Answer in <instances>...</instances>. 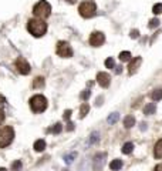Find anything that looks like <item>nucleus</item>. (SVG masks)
Instances as JSON below:
<instances>
[{
	"label": "nucleus",
	"instance_id": "f257e3e1",
	"mask_svg": "<svg viewBox=\"0 0 162 171\" xmlns=\"http://www.w3.org/2000/svg\"><path fill=\"white\" fill-rule=\"evenodd\" d=\"M27 30L28 33L34 37H41L47 33V23L43 19H31L27 23Z\"/></svg>",
	"mask_w": 162,
	"mask_h": 171
},
{
	"label": "nucleus",
	"instance_id": "f03ea898",
	"mask_svg": "<svg viewBox=\"0 0 162 171\" xmlns=\"http://www.w3.org/2000/svg\"><path fill=\"white\" fill-rule=\"evenodd\" d=\"M47 106H48V101L47 98L43 96V94H36L30 98V108L34 113H43L46 111Z\"/></svg>",
	"mask_w": 162,
	"mask_h": 171
},
{
	"label": "nucleus",
	"instance_id": "7ed1b4c3",
	"mask_svg": "<svg viewBox=\"0 0 162 171\" xmlns=\"http://www.w3.org/2000/svg\"><path fill=\"white\" fill-rule=\"evenodd\" d=\"M33 14L37 19H47L51 14V5L46 0L38 2L37 5L33 7Z\"/></svg>",
	"mask_w": 162,
	"mask_h": 171
},
{
	"label": "nucleus",
	"instance_id": "20e7f679",
	"mask_svg": "<svg viewBox=\"0 0 162 171\" xmlns=\"http://www.w3.org/2000/svg\"><path fill=\"white\" fill-rule=\"evenodd\" d=\"M78 12L84 19H90V17H93V16H95L97 5L94 3L93 0H85V2H83V3L80 5Z\"/></svg>",
	"mask_w": 162,
	"mask_h": 171
},
{
	"label": "nucleus",
	"instance_id": "39448f33",
	"mask_svg": "<svg viewBox=\"0 0 162 171\" xmlns=\"http://www.w3.org/2000/svg\"><path fill=\"white\" fill-rule=\"evenodd\" d=\"M14 139V130L10 125H6L0 130V148H5L12 144Z\"/></svg>",
	"mask_w": 162,
	"mask_h": 171
},
{
	"label": "nucleus",
	"instance_id": "423d86ee",
	"mask_svg": "<svg viewBox=\"0 0 162 171\" xmlns=\"http://www.w3.org/2000/svg\"><path fill=\"white\" fill-rule=\"evenodd\" d=\"M56 51H57V54L60 56V57H63V59H68V57L73 56V49L70 46V43L64 42V40L57 43Z\"/></svg>",
	"mask_w": 162,
	"mask_h": 171
},
{
	"label": "nucleus",
	"instance_id": "0eeeda50",
	"mask_svg": "<svg viewBox=\"0 0 162 171\" xmlns=\"http://www.w3.org/2000/svg\"><path fill=\"white\" fill-rule=\"evenodd\" d=\"M16 69H17V71H19L20 74H24V76H27L30 71H31V67H30V64H28L27 60H24L23 57H19L17 60H16Z\"/></svg>",
	"mask_w": 162,
	"mask_h": 171
},
{
	"label": "nucleus",
	"instance_id": "6e6552de",
	"mask_svg": "<svg viewBox=\"0 0 162 171\" xmlns=\"http://www.w3.org/2000/svg\"><path fill=\"white\" fill-rule=\"evenodd\" d=\"M105 42V34L101 32H94L90 36V44L93 47H100L102 43Z\"/></svg>",
	"mask_w": 162,
	"mask_h": 171
},
{
	"label": "nucleus",
	"instance_id": "1a4fd4ad",
	"mask_svg": "<svg viewBox=\"0 0 162 171\" xmlns=\"http://www.w3.org/2000/svg\"><path fill=\"white\" fill-rule=\"evenodd\" d=\"M97 83L101 86L102 88H107L111 83V76L108 73H104V71H100L97 74Z\"/></svg>",
	"mask_w": 162,
	"mask_h": 171
},
{
	"label": "nucleus",
	"instance_id": "9d476101",
	"mask_svg": "<svg viewBox=\"0 0 162 171\" xmlns=\"http://www.w3.org/2000/svg\"><path fill=\"white\" fill-rule=\"evenodd\" d=\"M105 154L104 153H100V154H97L95 157H94V160H93V166H94V168L97 171H101L102 170V167H104V162H105Z\"/></svg>",
	"mask_w": 162,
	"mask_h": 171
},
{
	"label": "nucleus",
	"instance_id": "9b49d317",
	"mask_svg": "<svg viewBox=\"0 0 162 171\" xmlns=\"http://www.w3.org/2000/svg\"><path fill=\"white\" fill-rule=\"evenodd\" d=\"M141 63H142V59H141V57L132 59V60L130 61V64H128V71H130V74H134L135 71L138 70L139 66H141Z\"/></svg>",
	"mask_w": 162,
	"mask_h": 171
},
{
	"label": "nucleus",
	"instance_id": "f8f14e48",
	"mask_svg": "<svg viewBox=\"0 0 162 171\" xmlns=\"http://www.w3.org/2000/svg\"><path fill=\"white\" fill-rule=\"evenodd\" d=\"M154 156L155 158H162V140H158L154 147Z\"/></svg>",
	"mask_w": 162,
	"mask_h": 171
},
{
	"label": "nucleus",
	"instance_id": "ddd939ff",
	"mask_svg": "<svg viewBox=\"0 0 162 171\" xmlns=\"http://www.w3.org/2000/svg\"><path fill=\"white\" fill-rule=\"evenodd\" d=\"M155 111H157V106L154 103H149V104H147V106L144 107V114H147V116L155 114Z\"/></svg>",
	"mask_w": 162,
	"mask_h": 171
},
{
	"label": "nucleus",
	"instance_id": "4468645a",
	"mask_svg": "<svg viewBox=\"0 0 162 171\" xmlns=\"http://www.w3.org/2000/svg\"><path fill=\"white\" fill-rule=\"evenodd\" d=\"M44 148H46V141L43 139L37 140L36 143H34V151H37V153H41L44 151Z\"/></svg>",
	"mask_w": 162,
	"mask_h": 171
},
{
	"label": "nucleus",
	"instance_id": "2eb2a0df",
	"mask_svg": "<svg viewBox=\"0 0 162 171\" xmlns=\"http://www.w3.org/2000/svg\"><path fill=\"white\" fill-rule=\"evenodd\" d=\"M124 125H125V128H131V127H134L135 125V117L134 116H127L124 118Z\"/></svg>",
	"mask_w": 162,
	"mask_h": 171
},
{
	"label": "nucleus",
	"instance_id": "dca6fc26",
	"mask_svg": "<svg viewBox=\"0 0 162 171\" xmlns=\"http://www.w3.org/2000/svg\"><path fill=\"white\" fill-rule=\"evenodd\" d=\"M110 168H111L112 171H118L122 168V161H121L120 158H117V160H112L111 162H110Z\"/></svg>",
	"mask_w": 162,
	"mask_h": 171
},
{
	"label": "nucleus",
	"instance_id": "f3484780",
	"mask_svg": "<svg viewBox=\"0 0 162 171\" xmlns=\"http://www.w3.org/2000/svg\"><path fill=\"white\" fill-rule=\"evenodd\" d=\"M44 77H36L34 81H33V87L34 88H43L44 87Z\"/></svg>",
	"mask_w": 162,
	"mask_h": 171
},
{
	"label": "nucleus",
	"instance_id": "a211bd4d",
	"mask_svg": "<svg viewBox=\"0 0 162 171\" xmlns=\"http://www.w3.org/2000/svg\"><path fill=\"white\" fill-rule=\"evenodd\" d=\"M151 98H152L154 101H159L162 98V88H157V90H154L151 93Z\"/></svg>",
	"mask_w": 162,
	"mask_h": 171
},
{
	"label": "nucleus",
	"instance_id": "6ab92c4d",
	"mask_svg": "<svg viewBox=\"0 0 162 171\" xmlns=\"http://www.w3.org/2000/svg\"><path fill=\"white\" fill-rule=\"evenodd\" d=\"M88 111H90V106H88L87 103H84L83 106L80 107V118H84L88 114Z\"/></svg>",
	"mask_w": 162,
	"mask_h": 171
},
{
	"label": "nucleus",
	"instance_id": "aec40b11",
	"mask_svg": "<svg viewBox=\"0 0 162 171\" xmlns=\"http://www.w3.org/2000/svg\"><path fill=\"white\" fill-rule=\"evenodd\" d=\"M134 151V144L132 143H125L122 145V153L124 154H131Z\"/></svg>",
	"mask_w": 162,
	"mask_h": 171
},
{
	"label": "nucleus",
	"instance_id": "412c9836",
	"mask_svg": "<svg viewBox=\"0 0 162 171\" xmlns=\"http://www.w3.org/2000/svg\"><path fill=\"white\" fill-rule=\"evenodd\" d=\"M120 60L122 61V63H125V61H131L132 59H131V53L130 51H121L120 53Z\"/></svg>",
	"mask_w": 162,
	"mask_h": 171
},
{
	"label": "nucleus",
	"instance_id": "4be33fe9",
	"mask_svg": "<svg viewBox=\"0 0 162 171\" xmlns=\"http://www.w3.org/2000/svg\"><path fill=\"white\" fill-rule=\"evenodd\" d=\"M61 128H63V127H61V124H60V123H57V124H54L51 128L47 130V131H48V133H53V134H58V133L61 131Z\"/></svg>",
	"mask_w": 162,
	"mask_h": 171
},
{
	"label": "nucleus",
	"instance_id": "5701e85b",
	"mask_svg": "<svg viewBox=\"0 0 162 171\" xmlns=\"http://www.w3.org/2000/svg\"><path fill=\"white\" fill-rule=\"evenodd\" d=\"M21 167H23V162L20 160H16L14 162H12V171H20Z\"/></svg>",
	"mask_w": 162,
	"mask_h": 171
},
{
	"label": "nucleus",
	"instance_id": "b1692460",
	"mask_svg": "<svg viewBox=\"0 0 162 171\" xmlns=\"http://www.w3.org/2000/svg\"><path fill=\"white\" fill-rule=\"evenodd\" d=\"M118 118H120V114H118V113H112L111 116L108 117V123H110V124H114V123L118 121Z\"/></svg>",
	"mask_w": 162,
	"mask_h": 171
},
{
	"label": "nucleus",
	"instance_id": "393cba45",
	"mask_svg": "<svg viewBox=\"0 0 162 171\" xmlns=\"http://www.w3.org/2000/svg\"><path fill=\"white\" fill-rule=\"evenodd\" d=\"M105 66L107 69H115V63H114V59L112 57H108L105 60Z\"/></svg>",
	"mask_w": 162,
	"mask_h": 171
},
{
	"label": "nucleus",
	"instance_id": "a878e982",
	"mask_svg": "<svg viewBox=\"0 0 162 171\" xmlns=\"http://www.w3.org/2000/svg\"><path fill=\"white\" fill-rule=\"evenodd\" d=\"M152 12H154V14H161L162 13V3H157V5H154Z\"/></svg>",
	"mask_w": 162,
	"mask_h": 171
},
{
	"label": "nucleus",
	"instance_id": "bb28decb",
	"mask_svg": "<svg viewBox=\"0 0 162 171\" xmlns=\"http://www.w3.org/2000/svg\"><path fill=\"white\" fill-rule=\"evenodd\" d=\"M75 157H77V153H71V154H67V156H65V157H64V161L67 162V164H70V162L73 161V160H74Z\"/></svg>",
	"mask_w": 162,
	"mask_h": 171
},
{
	"label": "nucleus",
	"instance_id": "cd10ccee",
	"mask_svg": "<svg viewBox=\"0 0 162 171\" xmlns=\"http://www.w3.org/2000/svg\"><path fill=\"white\" fill-rule=\"evenodd\" d=\"M159 26V20L158 19H152V20H149V24H148V27L149 29H155Z\"/></svg>",
	"mask_w": 162,
	"mask_h": 171
},
{
	"label": "nucleus",
	"instance_id": "c85d7f7f",
	"mask_svg": "<svg viewBox=\"0 0 162 171\" xmlns=\"http://www.w3.org/2000/svg\"><path fill=\"white\" fill-rule=\"evenodd\" d=\"M90 96H91V91H90L88 88L81 93V98H83V100H88V98H90Z\"/></svg>",
	"mask_w": 162,
	"mask_h": 171
},
{
	"label": "nucleus",
	"instance_id": "c756f323",
	"mask_svg": "<svg viewBox=\"0 0 162 171\" xmlns=\"http://www.w3.org/2000/svg\"><path fill=\"white\" fill-rule=\"evenodd\" d=\"M98 135H100V134H98V133H97V131H95V133H94V134H91V140H90V141H91V143H97V141H98V140H100V139H98Z\"/></svg>",
	"mask_w": 162,
	"mask_h": 171
},
{
	"label": "nucleus",
	"instance_id": "7c9ffc66",
	"mask_svg": "<svg viewBox=\"0 0 162 171\" xmlns=\"http://www.w3.org/2000/svg\"><path fill=\"white\" fill-rule=\"evenodd\" d=\"M5 118H6V116H5V111L0 108V125H2V123L5 121Z\"/></svg>",
	"mask_w": 162,
	"mask_h": 171
},
{
	"label": "nucleus",
	"instance_id": "2f4dec72",
	"mask_svg": "<svg viewBox=\"0 0 162 171\" xmlns=\"http://www.w3.org/2000/svg\"><path fill=\"white\" fill-rule=\"evenodd\" d=\"M138 36H139L138 30H131V37H132V39H137Z\"/></svg>",
	"mask_w": 162,
	"mask_h": 171
},
{
	"label": "nucleus",
	"instance_id": "473e14b6",
	"mask_svg": "<svg viewBox=\"0 0 162 171\" xmlns=\"http://www.w3.org/2000/svg\"><path fill=\"white\" fill-rule=\"evenodd\" d=\"M71 117V110H65L64 111V120H68Z\"/></svg>",
	"mask_w": 162,
	"mask_h": 171
},
{
	"label": "nucleus",
	"instance_id": "72a5a7b5",
	"mask_svg": "<svg viewBox=\"0 0 162 171\" xmlns=\"http://www.w3.org/2000/svg\"><path fill=\"white\" fill-rule=\"evenodd\" d=\"M67 130H68V131L74 130V124H73V123H68V124H67Z\"/></svg>",
	"mask_w": 162,
	"mask_h": 171
},
{
	"label": "nucleus",
	"instance_id": "f704fd0d",
	"mask_svg": "<svg viewBox=\"0 0 162 171\" xmlns=\"http://www.w3.org/2000/svg\"><path fill=\"white\" fill-rule=\"evenodd\" d=\"M121 71H122V67H121V66H118V67H117V70H115V73L117 74H121Z\"/></svg>",
	"mask_w": 162,
	"mask_h": 171
},
{
	"label": "nucleus",
	"instance_id": "c9c22d12",
	"mask_svg": "<svg viewBox=\"0 0 162 171\" xmlns=\"http://www.w3.org/2000/svg\"><path fill=\"white\" fill-rule=\"evenodd\" d=\"M155 171H162V164H158V166L155 167Z\"/></svg>",
	"mask_w": 162,
	"mask_h": 171
},
{
	"label": "nucleus",
	"instance_id": "e433bc0d",
	"mask_svg": "<svg viewBox=\"0 0 162 171\" xmlns=\"http://www.w3.org/2000/svg\"><path fill=\"white\" fill-rule=\"evenodd\" d=\"M67 2H68V3H71V5H74V3L77 2V0H67Z\"/></svg>",
	"mask_w": 162,
	"mask_h": 171
},
{
	"label": "nucleus",
	"instance_id": "4c0bfd02",
	"mask_svg": "<svg viewBox=\"0 0 162 171\" xmlns=\"http://www.w3.org/2000/svg\"><path fill=\"white\" fill-rule=\"evenodd\" d=\"M0 101H3V103H5V101H6L5 97H2V96H0Z\"/></svg>",
	"mask_w": 162,
	"mask_h": 171
},
{
	"label": "nucleus",
	"instance_id": "58836bf2",
	"mask_svg": "<svg viewBox=\"0 0 162 171\" xmlns=\"http://www.w3.org/2000/svg\"><path fill=\"white\" fill-rule=\"evenodd\" d=\"M0 171H7V170H6V168H3V167H2V168H0Z\"/></svg>",
	"mask_w": 162,
	"mask_h": 171
}]
</instances>
